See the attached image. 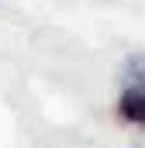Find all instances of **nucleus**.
Instances as JSON below:
<instances>
[{
  "mask_svg": "<svg viewBox=\"0 0 145 148\" xmlns=\"http://www.w3.org/2000/svg\"><path fill=\"white\" fill-rule=\"evenodd\" d=\"M117 117L124 124L145 127V76H135V83L124 86V93L117 97Z\"/></svg>",
  "mask_w": 145,
  "mask_h": 148,
  "instance_id": "1",
  "label": "nucleus"
}]
</instances>
